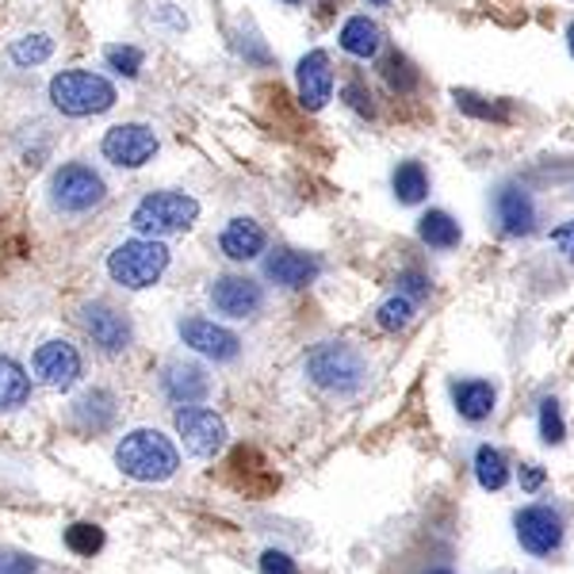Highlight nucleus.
Wrapping results in <instances>:
<instances>
[{
	"instance_id": "1",
	"label": "nucleus",
	"mask_w": 574,
	"mask_h": 574,
	"mask_svg": "<svg viewBox=\"0 0 574 574\" xmlns=\"http://www.w3.org/2000/svg\"><path fill=\"white\" fill-rule=\"evenodd\" d=\"M115 463L127 479L135 483H165L181 468V456H176L173 440L158 429H135L119 440L115 448Z\"/></svg>"
},
{
	"instance_id": "2",
	"label": "nucleus",
	"mask_w": 574,
	"mask_h": 574,
	"mask_svg": "<svg viewBox=\"0 0 574 574\" xmlns=\"http://www.w3.org/2000/svg\"><path fill=\"white\" fill-rule=\"evenodd\" d=\"M307 376L318 391L356 394L368 383V360L360 348L345 345V341H322L307 353Z\"/></svg>"
},
{
	"instance_id": "3",
	"label": "nucleus",
	"mask_w": 574,
	"mask_h": 574,
	"mask_svg": "<svg viewBox=\"0 0 574 574\" xmlns=\"http://www.w3.org/2000/svg\"><path fill=\"white\" fill-rule=\"evenodd\" d=\"M119 92L107 77L92 73V69H61L50 81V104L69 119H84V115H104L115 107Z\"/></svg>"
},
{
	"instance_id": "4",
	"label": "nucleus",
	"mask_w": 574,
	"mask_h": 574,
	"mask_svg": "<svg viewBox=\"0 0 574 574\" xmlns=\"http://www.w3.org/2000/svg\"><path fill=\"white\" fill-rule=\"evenodd\" d=\"M50 207L61 215H89L107 199V181L89 161H66L50 173Z\"/></svg>"
},
{
	"instance_id": "5",
	"label": "nucleus",
	"mask_w": 574,
	"mask_h": 574,
	"mask_svg": "<svg viewBox=\"0 0 574 574\" xmlns=\"http://www.w3.org/2000/svg\"><path fill=\"white\" fill-rule=\"evenodd\" d=\"M169 268V245L161 238H135V242H123L107 257V276L127 291H142L153 287L165 276Z\"/></svg>"
},
{
	"instance_id": "6",
	"label": "nucleus",
	"mask_w": 574,
	"mask_h": 574,
	"mask_svg": "<svg viewBox=\"0 0 574 574\" xmlns=\"http://www.w3.org/2000/svg\"><path fill=\"white\" fill-rule=\"evenodd\" d=\"M196 219H199V204L192 196H184V192H150V196L138 199V207L130 211V227L142 238L184 234Z\"/></svg>"
},
{
	"instance_id": "7",
	"label": "nucleus",
	"mask_w": 574,
	"mask_h": 574,
	"mask_svg": "<svg viewBox=\"0 0 574 574\" xmlns=\"http://www.w3.org/2000/svg\"><path fill=\"white\" fill-rule=\"evenodd\" d=\"M81 330L89 333V341L100 348V353L107 356H119L130 348V341H135V325H130V318L123 314L119 307H112V302L96 299V302H84L81 307Z\"/></svg>"
},
{
	"instance_id": "8",
	"label": "nucleus",
	"mask_w": 574,
	"mask_h": 574,
	"mask_svg": "<svg viewBox=\"0 0 574 574\" xmlns=\"http://www.w3.org/2000/svg\"><path fill=\"white\" fill-rule=\"evenodd\" d=\"M517 540H521V548L529 555H555L563 548V514L555 506H544V502H537V506H525L521 514H517Z\"/></svg>"
},
{
	"instance_id": "9",
	"label": "nucleus",
	"mask_w": 574,
	"mask_h": 574,
	"mask_svg": "<svg viewBox=\"0 0 574 574\" xmlns=\"http://www.w3.org/2000/svg\"><path fill=\"white\" fill-rule=\"evenodd\" d=\"M100 150H104V158L112 161V165L142 169L150 165L153 153H158V135H153V127H146V123H119V127H112L104 135Z\"/></svg>"
},
{
	"instance_id": "10",
	"label": "nucleus",
	"mask_w": 574,
	"mask_h": 574,
	"mask_svg": "<svg viewBox=\"0 0 574 574\" xmlns=\"http://www.w3.org/2000/svg\"><path fill=\"white\" fill-rule=\"evenodd\" d=\"M207 299L227 318H253L265 307V287L250 276H215L207 287Z\"/></svg>"
},
{
	"instance_id": "11",
	"label": "nucleus",
	"mask_w": 574,
	"mask_h": 574,
	"mask_svg": "<svg viewBox=\"0 0 574 574\" xmlns=\"http://www.w3.org/2000/svg\"><path fill=\"white\" fill-rule=\"evenodd\" d=\"M176 433H181L184 448H188L192 456H215L227 445V425H222V417L204 406L176 410Z\"/></svg>"
},
{
	"instance_id": "12",
	"label": "nucleus",
	"mask_w": 574,
	"mask_h": 574,
	"mask_svg": "<svg viewBox=\"0 0 574 574\" xmlns=\"http://www.w3.org/2000/svg\"><path fill=\"white\" fill-rule=\"evenodd\" d=\"M176 330H181L184 345L196 348V353L207 356V360L227 364V360H234V356L242 353V337H238V333H230L227 325L211 322V318H184Z\"/></svg>"
},
{
	"instance_id": "13",
	"label": "nucleus",
	"mask_w": 574,
	"mask_h": 574,
	"mask_svg": "<svg viewBox=\"0 0 574 574\" xmlns=\"http://www.w3.org/2000/svg\"><path fill=\"white\" fill-rule=\"evenodd\" d=\"M35 376L43 379L54 391H69V387L81 379V353H77L69 341H46L35 348V360H31Z\"/></svg>"
},
{
	"instance_id": "14",
	"label": "nucleus",
	"mask_w": 574,
	"mask_h": 574,
	"mask_svg": "<svg viewBox=\"0 0 574 574\" xmlns=\"http://www.w3.org/2000/svg\"><path fill=\"white\" fill-rule=\"evenodd\" d=\"M494 219L506 238H529L537 230V204L521 184H502L494 192Z\"/></svg>"
},
{
	"instance_id": "15",
	"label": "nucleus",
	"mask_w": 574,
	"mask_h": 574,
	"mask_svg": "<svg viewBox=\"0 0 574 574\" xmlns=\"http://www.w3.org/2000/svg\"><path fill=\"white\" fill-rule=\"evenodd\" d=\"M295 81H299V104L307 112H322L333 96V66L325 50H310L295 66Z\"/></svg>"
},
{
	"instance_id": "16",
	"label": "nucleus",
	"mask_w": 574,
	"mask_h": 574,
	"mask_svg": "<svg viewBox=\"0 0 574 574\" xmlns=\"http://www.w3.org/2000/svg\"><path fill=\"white\" fill-rule=\"evenodd\" d=\"M318 273H322V261L314 257V253H302V250H273L265 257V276L273 284L287 287V291H299V287H310L318 280Z\"/></svg>"
},
{
	"instance_id": "17",
	"label": "nucleus",
	"mask_w": 574,
	"mask_h": 574,
	"mask_svg": "<svg viewBox=\"0 0 574 574\" xmlns=\"http://www.w3.org/2000/svg\"><path fill=\"white\" fill-rule=\"evenodd\" d=\"M161 391L176 406H196L211 394V376L192 360H169L161 371Z\"/></svg>"
},
{
	"instance_id": "18",
	"label": "nucleus",
	"mask_w": 574,
	"mask_h": 574,
	"mask_svg": "<svg viewBox=\"0 0 574 574\" xmlns=\"http://www.w3.org/2000/svg\"><path fill=\"white\" fill-rule=\"evenodd\" d=\"M268 245V234L265 227H261L257 219H245V215H238V219H230L227 227H222L219 234V250L227 253L230 261H253L261 257Z\"/></svg>"
},
{
	"instance_id": "19",
	"label": "nucleus",
	"mask_w": 574,
	"mask_h": 574,
	"mask_svg": "<svg viewBox=\"0 0 574 574\" xmlns=\"http://www.w3.org/2000/svg\"><path fill=\"white\" fill-rule=\"evenodd\" d=\"M452 402L460 410L463 422L479 425L494 414V402H498V391H494L491 379H456L452 383Z\"/></svg>"
},
{
	"instance_id": "20",
	"label": "nucleus",
	"mask_w": 574,
	"mask_h": 574,
	"mask_svg": "<svg viewBox=\"0 0 574 574\" xmlns=\"http://www.w3.org/2000/svg\"><path fill=\"white\" fill-rule=\"evenodd\" d=\"M341 50L353 54V58H376L379 46H383V31H379L376 20H368V15H353V20L341 23Z\"/></svg>"
},
{
	"instance_id": "21",
	"label": "nucleus",
	"mask_w": 574,
	"mask_h": 574,
	"mask_svg": "<svg viewBox=\"0 0 574 574\" xmlns=\"http://www.w3.org/2000/svg\"><path fill=\"white\" fill-rule=\"evenodd\" d=\"M417 238H422L429 250L448 253V250H456V245H460L463 230H460V222H456L448 211H425L422 219H417Z\"/></svg>"
},
{
	"instance_id": "22",
	"label": "nucleus",
	"mask_w": 574,
	"mask_h": 574,
	"mask_svg": "<svg viewBox=\"0 0 574 574\" xmlns=\"http://www.w3.org/2000/svg\"><path fill=\"white\" fill-rule=\"evenodd\" d=\"M391 192L394 199L406 207L422 204V199L429 196V173H425L422 161H399L391 173Z\"/></svg>"
},
{
	"instance_id": "23",
	"label": "nucleus",
	"mask_w": 574,
	"mask_h": 574,
	"mask_svg": "<svg viewBox=\"0 0 574 574\" xmlns=\"http://www.w3.org/2000/svg\"><path fill=\"white\" fill-rule=\"evenodd\" d=\"M115 417V399L107 391H89L73 402V422L84 433H104Z\"/></svg>"
},
{
	"instance_id": "24",
	"label": "nucleus",
	"mask_w": 574,
	"mask_h": 574,
	"mask_svg": "<svg viewBox=\"0 0 574 574\" xmlns=\"http://www.w3.org/2000/svg\"><path fill=\"white\" fill-rule=\"evenodd\" d=\"M27 399H31L27 371H23L15 360H8V356H0V414L27 406Z\"/></svg>"
},
{
	"instance_id": "25",
	"label": "nucleus",
	"mask_w": 574,
	"mask_h": 574,
	"mask_svg": "<svg viewBox=\"0 0 574 574\" xmlns=\"http://www.w3.org/2000/svg\"><path fill=\"white\" fill-rule=\"evenodd\" d=\"M452 100H456V107H460L463 115H471V119H483V123H509L514 119V107H509L506 100H486V96H479V92H471V89H452Z\"/></svg>"
},
{
	"instance_id": "26",
	"label": "nucleus",
	"mask_w": 574,
	"mask_h": 574,
	"mask_svg": "<svg viewBox=\"0 0 574 574\" xmlns=\"http://www.w3.org/2000/svg\"><path fill=\"white\" fill-rule=\"evenodd\" d=\"M475 479L483 491H502L509 483V463L498 448L491 445H479L475 448Z\"/></svg>"
},
{
	"instance_id": "27",
	"label": "nucleus",
	"mask_w": 574,
	"mask_h": 574,
	"mask_svg": "<svg viewBox=\"0 0 574 574\" xmlns=\"http://www.w3.org/2000/svg\"><path fill=\"white\" fill-rule=\"evenodd\" d=\"M50 54H54V38L43 35V31H35V35L15 38L12 50H8V58H12L15 66H43Z\"/></svg>"
},
{
	"instance_id": "28",
	"label": "nucleus",
	"mask_w": 574,
	"mask_h": 574,
	"mask_svg": "<svg viewBox=\"0 0 574 574\" xmlns=\"http://www.w3.org/2000/svg\"><path fill=\"white\" fill-rule=\"evenodd\" d=\"M414 307L417 302H410L406 295H391V299L376 307V325L379 330H387V333L406 330V325L414 322Z\"/></svg>"
},
{
	"instance_id": "29",
	"label": "nucleus",
	"mask_w": 574,
	"mask_h": 574,
	"mask_svg": "<svg viewBox=\"0 0 574 574\" xmlns=\"http://www.w3.org/2000/svg\"><path fill=\"white\" fill-rule=\"evenodd\" d=\"M383 77H387V84H391L394 92H414V89H417V81H422V73H417V69H414V61L402 58L399 50L387 54V61H383Z\"/></svg>"
},
{
	"instance_id": "30",
	"label": "nucleus",
	"mask_w": 574,
	"mask_h": 574,
	"mask_svg": "<svg viewBox=\"0 0 574 574\" xmlns=\"http://www.w3.org/2000/svg\"><path fill=\"white\" fill-rule=\"evenodd\" d=\"M66 548L73 555H96L100 548H104V529H96V525H69L66 529Z\"/></svg>"
},
{
	"instance_id": "31",
	"label": "nucleus",
	"mask_w": 574,
	"mask_h": 574,
	"mask_svg": "<svg viewBox=\"0 0 574 574\" xmlns=\"http://www.w3.org/2000/svg\"><path fill=\"white\" fill-rule=\"evenodd\" d=\"M567 425H563V410L555 399H540V440L544 445H563Z\"/></svg>"
},
{
	"instance_id": "32",
	"label": "nucleus",
	"mask_w": 574,
	"mask_h": 574,
	"mask_svg": "<svg viewBox=\"0 0 574 574\" xmlns=\"http://www.w3.org/2000/svg\"><path fill=\"white\" fill-rule=\"evenodd\" d=\"M104 61H107V69H115L119 77H138V73H142L146 54L138 50V46H107Z\"/></svg>"
},
{
	"instance_id": "33",
	"label": "nucleus",
	"mask_w": 574,
	"mask_h": 574,
	"mask_svg": "<svg viewBox=\"0 0 574 574\" xmlns=\"http://www.w3.org/2000/svg\"><path fill=\"white\" fill-rule=\"evenodd\" d=\"M399 295H406L410 302H422L429 299V276L417 273V268H406V273H399Z\"/></svg>"
},
{
	"instance_id": "34",
	"label": "nucleus",
	"mask_w": 574,
	"mask_h": 574,
	"mask_svg": "<svg viewBox=\"0 0 574 574\" xmlns=\"http://www.w3.org/2000/svg\"><path fill=\"white\" fill-rule=\"evenodd\" d=\"M345 104L353 107L356 115H364V119H371L376 115V104H371V92L364 81H348L345 84Z\"/></svg>"
},
{
	"instance_id": "35",
	"label": "nucleus",
	"mask_w": 574,
	"mask_h": 574,
	"mask_svg": "<svg viewBox=\"0 0 574 574\" xmlns=\"http://www.w3.org/2000/svg\"><path fill=\"white\" fill-rule=\"evenodd\" d=\"M261 574H299V567H295V560L287 552H265L261 555Z\"/></svg>"
},
{
	"instance_id": "36",
	"label": "nucleus",
	"mask_w": 574,
	"mask_h": 574,
	"mask_svg": "<svg viewBox=\"0 0 574 574\" xmlns=\"http://www.w3.org/2000/svg\"><path fill=\"white\" fill-rule=\"evenodd\" d=\"M544 468H540V463H521V468H517V483H521V491L525 494H537L540 486H544Z\"/></svg>"
},
{
	"instance_id": "37",
	"label": "nucleus",
	"mask_w": 574,
	"mask_h": 574,
	"mask_svg": "<svg viewBox=\"0 0 574 574\" xmlns=\"http://www.w3.org/2000/svg\"><path fill=\"white\" fill-rule=\"evenodd\" d=\"M0 574H35V560L20 552H0Z\"/></svg>"
},
{
	"instance_id": "38",
	"label": "nucleus",
	"mask_w": 574,
	"mask_h": 574,
	"mask_svg": "<svg viewBox=\"0 0 574 574\" xmlns=\"http://www.w3.org/2000/svg\"><path fill=\"white\" fill-rule=\"evenodd\" d=\"M552 245H555V250H560L563 257H567L571 265H574V219L560 222V227L552 230Z\"/></svg>"
},
{
	"instance_id": "39",
	"label": "nucleus",
	"mask_w": 574,
	"mask_h": 574,
	"mask_svg": "<svg viewBox=\"0 0 574 574\" xmlns=\"http://www.w3.org/2000/svg\"><path fill=\"white\" fill-rule=\"evenodd\" d=\"M567 46H571V58H574V23L567 27Z\"/></svg>"
},
{
	"instance_id": "40",
	"label": "nucleus",
	"mask_w": 574,
	"mask_h": 574,
	"mask_svg": "<svg viewBox=\"0 0 574 574\" xmlns=\"http://www.w3.org/2000/svg\"><path fill=\"white\" fill-rule=\"evenodd\" d=\"M425 574H452L448 567H433V571H425Z\"/></svg>"
},
{
	"instance_id": "41",
	"label": "nucleus",
	"mask_w": 574,
	"mask_h": 574,
	"mask_svg": "<svg viewBox=\"0 0 574 574\" xmlns=\"http://www.w3.org/2000/svg\"><path fill=\"white\" fill-rule=\"evenodd\" d=\"M368 4H376V8H383V4H391V0H368Z\"/></svg>"
},
{
	"instance_id": "42",
	"label": "nucleus",
	"mask_w": 574,
	"mask_h": 574,
	"mask_svg": "<svg viewBox=\"0 0 574 574\" xmlns=\"http://www.w3.org/2000/svg\"><path fill=\"white\" fill-rule=\"evenodd\" d=\"M284 4H307V0H284Z\"/></svg>"
}]
</instances>
